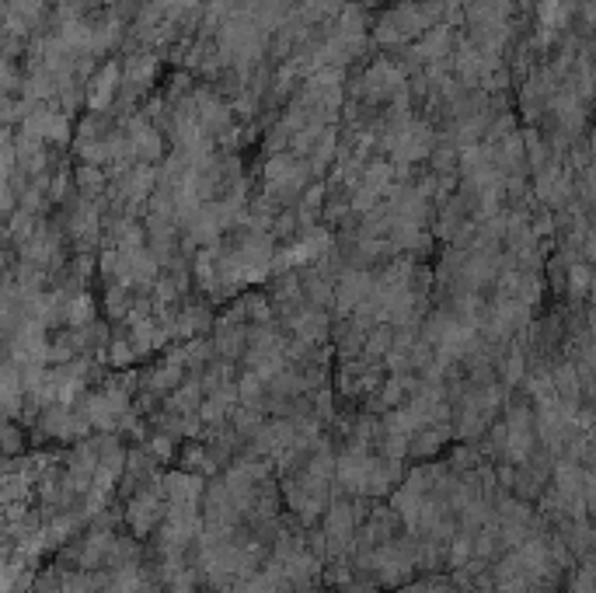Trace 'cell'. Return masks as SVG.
Instances as JSON below:
<instances>
[{"instance_id": "5", "label": "cell", "mask_w": 596, "mask_h": 593, "mask_svg": "<svg viewBox=\"0 0 596 593\" xmlns=\"http://www.w3.org/2000/svg\"><path fill=\"white\" fill-rule=\"evenodd\" d=\"M81 192H84L87 199H91V196H102V192H105V175L94 168H84L81 171Z\"/></svg>"}, {"instance_id": "4", "label": "cell", "mask_w": 596, "mask_h": 593, "mask_svg": "<svg viewBox=\"0 0 596 593\" xmlns=\"http://www.w3.org/2000/svg\"><path fill=\"white\" fill-rule=\"evenodd\" d=\"M523 367H527V363H523V353H520V349H510V353L502 357V377L510 384H516L523 377Z\"/></svg>"}, {"instance_id": "1", "label": "cell", "mask_w": 596, "mask_h": 593, "mask_svg": "<svg viewBox=\"0 0 596 593\" xmlns=\"http://www.w3.org/2000/svg\"><path fill=\"white\" fill-rule=\"evenodd\" d=\"M126 520L136 534H147L150 528H157L164 520V496L161 492H150V486H144L129 499Z\"/></svg>"}, {"instance_id": "3", "label": "cell", "mask_w": 596, "mask_h": 593, "mask_svg": "<svg viewBox=\"0 0 596 593\" xmlns=\"http://www.w3.org/2000/svg\"><path fill=\"white\" fill-rule=\"evenodd\" d=\"M119 85H123V74L115 70V66H105L94 81H91V91H87V102H91V108H108V102H115V91H119Z\"/></svg>"}, {"instance_id": "2", "label": "cell", "mask_w": 596, "mask_h": 593, "mask_svg": "<svg viewBox=\"0 0 596 593\" xmlns=\"http://www.w3.org/2000/svg\"><path fill=\"white\" fill-rule=\"evenodd\" d=\"M450 49H453V28L450 25H432V28L422 32V39L412 49V56L415 60H429V64H440V60L450 56Z\"/></svg>"}]
</instances>
